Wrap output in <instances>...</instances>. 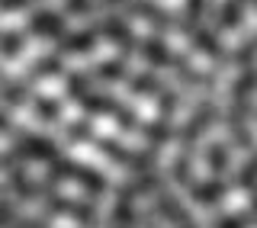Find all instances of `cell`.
<instances>
[{"instance_id": "cell-31", "label": "cell", "mask_w": 257, "mask_h": 228, "mask_svg": "<svg viewBox=\"0 0 257 228\" xmlns=\"http://www.w3.org/2000/svg\"><path fill=\"white\" fill-rule=\"evenodd\" d=\"M254 212H257V193H254Z\"/></svg>"}, {"instance_id": "cell-29", "label": "cell", "mask_w": 257, "mask_h": 228, "mask_svg": "<svg viewBox=\"0 0 257 228\" xmlns=\"http://www.w3.org/2000/svg\"><path fill=\"white\" fill-rule=\"evenodd\" d=\"M20 4H26V0H0V7H20Z\"/></svg>"}, {"instance_id": "cell-6", "label": "cell", "mask_w": 257, "mask_h": 228, "mask_svg": "<svg viewBox=\"0 0 257 228\" xmlns=\"http://www.w3.org/2000/svg\"><path fill=\"white\" fill-rule=\"evenodd\" d=\"M139 196L135 186H122L116 202V212H112V228H132V199Z\"/></svg>"}, {"instance_id": "cell-7", "label": "cell", "mask_w": 257, "mask_h": 228, "mask_svg": "<svg viewBox=\"0 0 257 228\" xmlns=\"http://www.w3.org/2000/svg\"><path fill=\"white\" fill-rule=\"evenodd\" d=\"M100 32H103L100 26H96V29H84V32H74V36L61 39V45H64V52H90Z\"/></svg>"}, {"instance_id": "cell-23", "label": "cell", "mask_w": 257, "mask_h": 228, "mask_svg": "<svg viewBox=\"0 0 257 228\" xmlns=\"http://www.w3.org/2000/svg\"><path fill=\"white\" fill-rule=\"evenodd\" d=\"M36 109H39L42 119H58V103H55V100H39Z\"/></svg>"}, {"instance_id": "cell-2", "label": "cell", "mask_w": 257, "mask_h": 228, "mask_svg": "<svg viewBox=\"0 0 257 228\" xmlns=\"http://www.w3.org/2000/svg\"><path fill=\"white\" fill-rule=\"evenodd\" d=\"M48 174H55V177H71V180L84 183L90 196H96V193L106 190V180H103V177L96 174V170L80 167V164H71V161H58V158H55V161H52V170H48Z\"/></svg>"}, {"instance_id": "cell-17", "label": "cell", "mask_w": 257, "mask_h": 228, "mask_svg": "<svg viewBox=\"0 0 257 228\" xmlns=\"http://www.w3.org/2000/svg\"><path fill=\"white\" fill-rule=\"evenodd\" d=\"M209 167L215 170V174H222L225 167H228V154H225V145L215 142L212 148H209Z\"/></svg>"}, {"instance_id": "cell-22", "label": "cell", "mask_w": 257, "mask_h": 228, "mask_svg": "<svg viewBox=\"0 0 257 228\" xmlns=\"http://www.w3.org/2000/svg\"><path fill=\"white\" fill-rule=\"evenodd\" d=\"M100 77L119 80V77H122V61H106V64H100Z\"/></svg>"}, {"instance_id": "cell-11", "label": "cell", "mask_w": 257, "mask_h": 228, "mask_svg": "<svg viewBox=\"0 0 257 228\" xmlns=\"http://www.w3.org/2000/svg\"><path fill=\"white\" fill-rule=\"evenodd\" d=\"M32 29L45 32V36H61L64 23H61V16H55V13H39L36 20H32Z\"/></svg>"}, {"instance_id": "cell-27", "label": "cell", "mask_w": 257, "mask_h": 228, "mask_svg": "<svg viewBox=\"0 0 257 228\" xmlns=\"http://www.w3.org/2000/svg\"><path fill=\"white\" fill-rule=\"evenodd\" d=\"M68 7H71L74 13H84V10H87V0H68Z\"/></svg>"}, {"instance_id": "cell-21", "label": "cell", "mask_w": 257, "mask_h": 228, "mask_svg": "<svg viewBox=\"0 0 257 228\" xmlns=\"http://www.w3.org/2000/svg\"><path fill=\"white\" fill-rule=\"evenodd\" d=\"M68 93L74 96V100H84V96H87V80L80 77V74H74V77L68 80Z\"/></svg>"}, {"instance_id": "cell-13", "label": "cell", "mask_w": 257, "mask_h": 228, "mask_svg": "<svg viewBox=\"0 0 257 228\" xmlns=\"http://www.w3.org/2000/svg\"><path fill=\"white\" fill-rule=\"evenodd\" d=\"M222 193H225V183H219V180L193 186V196H196L199 202H219V196H222Z\"/></svg>"}, {"instance_id": "cell-3", "label": "cell", "mask_w": 257, "mask_h": 228, "mask_svg": "<svg viewBox=\"0 0 257 228\" xmlns=\"http://www.w3.org/2000/svg\"><path fill=\"white\" fill-rule=\"evenodd\" d=\"M80 103H84V109H90V112H109V116H116V122H122V126H128V129L139 126L135 116H132V109H125L122 103L109 100V96H90V93H87Z\"/></svg>"}, {"instance_id": "cell-28", "label": "cell", "mask_w": 257, "mask_h": 228, "mask_svg": "<svg viewBox=\"0 0 257 228\" xmlns=\"http://www.w3.org/2000/svg\"><path fill=\"white\" fill-rule=\"evenodd\" d=\"M20 228H48V225H45V218H36V222H29V225H20Z\"/></svg>"}, {"instance_id": "cell-30", "label": "cell", "mask_w": 257, "mask_h": 228, "mask_svg": "<svg viewBox=\"0 0 257 228\" xmlns=\"http://www.w3.org/2000/svg\"><path fill=\"white\" fill-rule=\"evenodd\" d=\"M4 129H7V119H4V116H0V132H4Z\"/></svg>"}, {"instance_id": "cell-5", "label": "cell", "mask_w": 257, "mask_h": 228, "mask_svg": "<svg viewBox=\"0 0 257 228\" xmlns=\"http://www.w3.org/2000/svg\"><path fill=\"white\" fill-rule=\"evenodd\" d=\"M13 158H45V161H55V145L48 142V138H42V135H26V138H20Z\"/></svg>"}, {"instance_id": "cell-4", "label": "cell", "mask_w": 257, "mask_h": 228, "mask_svg": "<svg viewBox=\"0 0 257 228\" xmlns=\"http://www.w3.org/2000/svg\"><path fill=\"white\" fill-rule=\"evenodd\" d=\"M100 148L109 154L112 161H119V164H125V167H132V170H148L155 161H151V154H135V151H125L122 145H116V142H109V138H103L100 142Z\"/></svg>"}, {"instance_id": "cell-26", "label": "cell", "mask_w": 257, "mask_h": 228, "mask_svg": "<svg viewBox=\"0 0 257 228\" xmlns=\"http://www.w3.org/2000/svg\"><path fill=\"white\" fill-rule=\"evenodd\" d=\"M10 206H7V202H0V225H7V222H10Z\"/></svg>"}, {"instance_id": "cell-18", "label": "cell", "mask_w": 257, "mask_h": 228, "mask_svg": "<svg viewBox=\"0 0 257 228\" xmlns=\"http://www.w3.org/2000/svg\"><path fill=\"white\" fill-rule=\"evenodd\" d=\"M61 71V64H58V58H42L32 68V77H45V74H58Z\"/></svg>"}, {"instance_id": "cell-15", "label": "cell", "mask_w": 257, "mask_h": 228, "mask_svg": "<svg viewBox=\"0 0 257 228\" xmlns=\"http://www.w3.org/2000/svg\"><path fill=\"white\" fill-rule=\"evenodd\" d=\"M13 190L20 193L23 199H29L32 193H36V186L29 183V177H26V170H23V167H13Z\"/></svg>"}, {"instance_id": "cell-25", "label": "cell", "mask_w": 257, "mask_h": 228, "mask_svg": "<svg viewBox=\"0 0 257 228\" xmlns=\"http://www.w3.org/2000/svg\"><path fill=\"white\" fill-rule=\"evenodd\" d=\"M215 228H247V218L244 215H228V218H219Z\"/></svg>"}, {"instance_id": "cell-9", "label": "cell", "mask_w": 257, "mask_h": 228, "mask_svg": "<svg viewBox=\"0 0 257 228\" xmlns=\"http://www.w3.org/2000/svg\"><path fill=\"white\" fill-rule=\"evenodd\" d=\"M132 10L139 13V16H145V20H151V23H158L161 29H167V26H174V20L167 16L164 10H158L155 4H148V0H132Z\"/></svg>"}, {"instance_id": "cell-19", "label": "cell", "mask_w": 257, "mask_h": 228, "mask_svg": "<svg viewBox=\"0 0 257 228\" xmlns=\"http://www.w3.org/2000/svg\"><path fill=\"white\" fill-rule=\"evenodd\" d=\"M0 52H4V55H16V52H20V36H16V32H4V36H0Z\"/></svg>"}, {"instance_id": "cell-14", "label": "cell", "mask_w": 257, "mask_h": 228, "mask_svg": "<svg viewBox=\"0 0 257 228\" xmlns=\"http://www.w3.org/2000/svg\"><path fill=\"white\" fill-rule=\"evenodd\" d=\"M132 87H135L139 93H148V96H161V93H164V87H161L155 77H148V74L132 77Z\"/></svg>"}, {"instance_id": "cell-8", "label": "cell", "mask_w": 257, "mask_h": 228, "mask_svg": "<svg viewBox=\"0 0 257 228\" xmlns=\"http://www.w3.org/2000/svg\"><path fill=\"white\" fill-rule=\"evenodd\" d=\"M183 29L193 36V45L203 48L206 55H212V58H219V55H222V48H219V42L212 39V32H206V29H199V26H190V23H183Z\"/></svg>"}, {"instance_id": "cell-20", "label": "cell", "mask_w": 257, "mask_h": 228, "mask_svg": "<svg viewBox=\"0 0 257 228\" xmlns=\"http://www.w3.org/2000/svg\"><path fill=\"white\" fill-rule=\"evenodd\" d=\"M0 93H4L10 103H20L23 100V87L20 84H10V80H4V77H0Z\"/></svg>"}, {"instance_id": "cell-1", "label": "cell", "mask_w": 257, "mask_h": 228, "mask_svg": "<svg viewBox=\"0 0 257 228\" xmlns=\"http://www.w3.org/2000/svg\"><path fill=\"white\" fill-rule=\"evenodd\" d=\"M145 55H148V58L155 61V64H171V68H177V71H180V77H183V80H190V84H199V87L209 84V77H206V74L193 71L187 58H180V55H171V52L164 48V42H158V39H148V42H145Z\"/></svg>"}, {"instance_id": "cell-10", "label": "cell", "mask_w": 257, "mask_h": 228, "mask_svg": "<svg viewBox=\"0 0 257 228\" xmlns=\"http://www.w3.org/2000/svg\"><path fill=\"white\" fill-rule=\"evenodd\" d=\"M212 116H215V106H212V103H203V106L196 109V116H193V122L187 126V142H193V138L203 132L209 122H212Z\"/></svg>"}, {"instance_id": "cell-16", "label": "cell", "mask_w": 257, "mask_h": 228, "mask_svg": "<svg viewBox=\"0 0 257 228\" xmlns=\"http://www.w3.org/2000/svg\"><path fill=\"white\" fill-rule=\"evenodd\" d=\"M222 26H238V20H241V0H225V7H222Z\"/></svg>"}, {"instance_id": "cell-24", "label": "cell", "mask_w": 257, "mask_h": 228, "mask_svg": "<svg viewBox=\"0 0 257 228\" xmlns=\"http://www.w3.org/2000/svg\"><path fill=\"white\" fill-rule=\"evenodd\" d=\"M203 7H206V0H190V4H187V23H190V26H196V23H199Z\"/></svg>"}, {"instance_id": "cell-12", "label": "cell", "mask_w": 257, "mask_h": 228, "mask_svg": "<svg viewBox=\"0 0 257 228\" xmlns=\"http://www.w3.org/2000/svg\"><path fill=\"white\" fill-rule=\"evenodd\" d=\"M100 29H103V36L116 39V42L122 45V48H132V32H128V29H125V26H122L119 20H109V23H103Z\"/></svg>"}]
</instances>
